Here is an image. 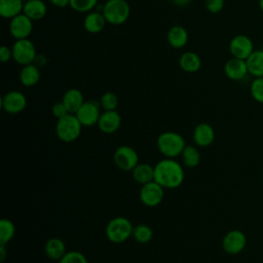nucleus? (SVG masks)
<instances>
[{"label": "nucleus", "instance_id": "nucleus-38", "mask_svg": "<svg viewBox=\"0 0 263 263\" xmlns=\"http://www.w3.org/2000/svg\"><path fill=\"white\" fill-rule=\"evenodd\" d=\"M191 1L192 0H172L174 5L179 8H184V7L188 6L191 3Z\"/></svg>", "mask_w": 263, "mask_h": 263}, {"label": "nucleus", "instance_id": "nucleus-27", "mask_svg": "<svg viewBox=\"0 0 263 263\" xmlns=\"http://www.w3.org/2000/svg\"><path fill=\"white\" fill-rule=\"evenodd\" d=\"M181 157L183 164L189 168L197 166L200 162V153L198 149L192 145H186L181 154Z\"/></svg>", "mask_w": 263, "mask_h": 263}, {"label": "nucleus", "instance_id": "nucleus-29", "mask_svg": "<svg viewBox=\"0 0 263 263\" xmlns=\"http://www.w3.org/2000/svg\"><path fill=\"white\" fill-rule=\"evenodd\" d=\"M15 234V226L8 219L0 221V245L8 243Z\"/></svg>", "mask_w": 263, "mask_h": 263}, {"label": "nucleus", "instance_id": "nucleus-15", "mask_svg": "<svg viewBox=\"0 0 263 263\" xmlns=\"http://www.w3.org/2000/svg\"><path fill=\"white\" fill-rule=\"evenodd\" d=\"M98 127L102 133L112 134L119 129L121 125V116L116 111H104L101 113V116L98 121Z\"/></svg>", "mask_w": 263, "mask_h": 263}, {"label": "nucleus", "instance_id": "nucleus-24", "mask_svg": "<svg viewBox=\"0 0 263 263\" xmlns=\"http://www.w3.org/2000/svg\"><path fill=\"white\" fill-rule=\"evenodd\" d=\"M180 68L187 73H195L201 67V60L199 55L193 51H186L181 54L179 59Z\"/></svg>", "mask_w": 263, "mask_h": 263}, {"label": "nucleus", "instance_id": "nucleus-28", "mask_svg": "<svg viewBox=\"0 0 263 263\" xmlns=\"http://www.w3.org/2000/svg\"><path fill=\"white\" fill-rule=\"evenodd\" d=\"M153 236V231L151 227L147 224H138L134 226L133 237L139 243H148Z\"/></svg>", "mask_w": 263, "mask_h": 263}, {"label": "nucleus", "instance_id": "nucleus-36", "mask_svg": "<svg viewBox=\"0 0 263 263\" xmlns=\"http://www.w3.org/2000/svg\"><path fill=\"white\" fill-rule=\"evenodd\" d=\"M12 59V49L6 45L1 46L0 48V61L2 63H6Z\"/></svg>", "mask_w": 263, "mask_h": 263}, {"label": "nucleus", "instance_id": "nucleus-8", "mask_svg": "<svg viewBox=\"0 0 263 263\" xmlns=\"http://www.w3.org/2000/svg\"><path fill=\"white\" fill-rule=\"evenodd\" d=\"M164 188L155 181L141 186L139 197L142 203L148 208L159 205L164 198Z\"/></svg>", "mask_w": 263, "mask_h": 263}, {"label": "nucleus", "instance_id": "nucleus-18", "mask_svg": "<svg viewBox=\"0 0 263 263\" xmlns=\"http://www.w3.org/2000/svg\"><path fill=\"white\" fill-rule=\"evenodd\" d=\"M106 24H107V21L103 12H99V11L88 12L83 20L84 30L90 34H98L102 32Z\"/></svg>", "mask_w": 263, "mask_h": 263}, {"label": "nucleus", "instance_id": "nucleus-5", "mask_svg": "<svg viewBox=\"0 0 263 263\" xmlns=\"http://www.w3.org/2000/svg\"><path fill=\"white\" fill-rule=\"evenodd\" d=\"M102 12L108 24L119 26L128 20L130 7L126 0H107Z\"/></svg>", "mask_w": 263, "mask_h": 263}, {"label": "nucleus", "instance_id": "nucleus-34", "mask_svg": "<svg viewBox=\"0 0 263 263\" xmlns=\"http://www.w3.org/2000/svg\"><path fill=\"white\" fill-rule=\"evenodd\" d=\"M205 8L211 13H219L225 6V0H205Z\"/></svg>", "mask_w": 263, "mask_h": 263}, {"label": "nucleus", "instance_id": "nucleus-9", "mask_svg": "<svg viewBox=\"0 0 263 263\" xmlns=\"http://www.w3.org/2000/svg\"><path fill=\"white\" fill-rule=\"evenodd\" d=\"M247 246V236L239 229H232L226 232L222 239V248L229 255H237L241 253Z\"/></svg>", "mask_w": 263, "mask_h": 263}, {"label": "nucleus", "instance_id": "nucleus-16", "mask_svg": "<svg viewBox=\"0 0 263 263\" xmlns=\"http://www.w3.org/2000/svg\"><path fill=\"white\" fill-rule=\"evenodd\" d=\"M192 138L196 146L209 147L215 140L214 127L206 122H201L194 127Z\"/></svg>", "mask_w": 263, "mask_h": 263}, {"label": "nucleus", "instance_id": "nucleus-2", "mask_svg": "<svg viewBox=\"0 0 263 263\" xmlns=\"http://www.w3.org/2000/svg\"><path fill=\"white\" fill-rule=\"evenodd\" d=\"M156 146L158 151L164 157L175 158L181 156L184 148L186 147V142L181 134L166 130L157 137Z\"/></svg>", "mask_w": 263, "mask_h": 263}, {"label": "nucleus", "instance_id": "nucleus-22", "mask_svg": "<svg viewBox=\"0 0 263 263\" xmlns=\"http://www.w3.org/2000/svg\"><path fill=\"white\" fill-rule=\"evenodd\" d=\"M62 102L66 106L69 113L75 114L84 103V98L82 92L79 89L70 88L64 93L62 98Z\"/></svg>", "mask_w": 263, "mask_h": 263}, {"label": "nucleus", "instance_id": "nucleus-33", "mask_svg": "<svg viewBox=\"0 0 263 263\" xmlns=\"http://www.w3.org/2000/svg\"><path fill=\"white\" fill-rule=\"evenodd\" d=\"M59 263H88L86 257L79 251H68Z\"/></svg>", "mask_w": 263, "mask_h": 263}, {"label": "nucleus", "instance_id": "nucleus-11", "mask_svg": "<svg viewBox=\"0 0 263 263\" xmlns=\"http://www.w3.org/2000/svg\"><path fill=\"white\" fill-rule=\"evenodd\" d=\"M9 33L15 40L27 39L33 31V21L21 13L9 20Z\"/></svg>", "mask_w": 263, "mask_h": 263}, {"label": "nucleus", "instance_id": "nucleus-12", "mask_svg": "<svg viewBox=\"0 0 263 263\" xmlns=\"http://www.w3.org/2000/svg\"><path fill=\"white\" fill-rule=\"evenodd\" d=\"M27 106L26 96L17 90L6 92L1 99V107L8 114H18Z\"/></svg>", "mask_w": 263, "mask_h": 263}, {"label": "nucleus", "instance_id": "nucleus-13", "mask_svg": "<svg viewBox=\"0 0 263 263\" xmlns=\"http://www.w3.org/2000/svg\"><path fill=\"white\" fill-rule=\"evenodd\" d=\"M254 50L252 39L246 35H236L229 42V51L234 58L247 60Z\"/></svg>", "mask_w": 263, "mask_h": 263}, {"label": "nucleus", "instance_id": "nucleus-23", "mask_svg": "<svg viewBox=\"0 0 263 263\" xmlns=\"http://www.w3.org/2000/svg\"><path fill=\"white\" fill-rule=\"evenodd\" d=\"M133 179L142 185H145L151 181H154V166H151L145 162H139L132 171Z\"/></svg>", "mask_w": 263, "mask_h": 263}, {"label": "nucleus", "instance_id": "nucleus-21", "mask_svg": "<svg viewBox=\"0 0 263 263\" xmlns=\"http://www.w3.org/2000/svg\"><path fill=\"white\" fill-rule=\"evenodd\" d=\"M44 252L48 259L59 262L68 252L65 242L58 237L49 238L44 246Z\"/></svg>", "mask_w": 263, "mask_h": 263}, {"label": "nucleus", "instance_id": "nucleus-1", "mask_svg": "<svg viewBox=\"0 0 263 263\" xmlns=\"http://www.w3.org/2000/svg\"><path fill=\"white\" fill-rule=\"evenodd\" d=\"M185 179V172L174 158H163L154 165V181L164 189L179 188Z\"/></svg>", "mask_w": 263, "mask_h": 263}, {"label": "nucleus", "instance_id": "nucleus-6", "mask_svg": "<svg viewBox=\"0 0 263 263\" xmlns=\"http://www.w3.org/2000/svg\"><path fill=\"white\" fill-rule=\"evenodd\" d=\"M12 60L22 66L35 63L37 58L36 47L34 43L29 39L15 40L12 47Z\"/></svg>", "mask_w": 263, "mask_h": 263}, {"label": "nucleus", "instance_id": "nucleus-3", "mask_svg": "<svg viewBox=\"0 0 263 263\" xmlns=\"http://www.w3.org/2000/svg\"><path fill=\"white\" fill-rule=\"evenodd\" d=\"M134 225L125 217H115L106 226V237L112 243H123L133 236Z\"/></svg>", "mask_w": 263, "mask_h": 263}, {"label": "nucleus", "instance_id": "nucleus-7", "mask_svg": "<svg viewBox=\"0 0 263 263\" xmlns=\"http://www.w3.org/2000/svg\"><path fill=\"white\" fill-rule=\"evenodd\" d=\"M113 162L120 171L132 172L139 163V155L129 146H119L113 153Z\"/></svg>", "mask_w": 263, "mask_h": 263}, {"label": "nucleus", "instance_id": "nucleus-39", "mask_svg": "<svg viewBox=\"0 0 263 263\" xmlns=\"http://www.w3.org/2000/svg\"><path fill=\"white\" fill-rule=\"evenodd\" d=\"M6 257V252H5V245H0V261L3 262Z\"/></svg>", "mask_w": 263, "mask_h": 263}, {"label": "nucleus", "instance_id": "nucleus-17", "mask_svg": "<svg viewBox=\"0 0 263 263\" xmlns=\"http://www.w3.org/2000/svg\"><path fill=\"white\" fill-rule=\"evenodd\" d=\"M166 39L168 44L176 49L183 48L189 39V34L187 30L181 25H175L170 28L166 34Z\"/></svg>", "mask_w": 263, "mask_h": 263}, {"label": "nucleus", "instance_id": "nucleus-25", "mask_svg": "<svg viewBox=\"0 0 263 263\" xmlns=\"http://www.w3.org/2000/svg\"><path fill=\"white\" fill-rule=\"evenodd\" d=\"M24 3L23 0H0V15L3 18L11 20L23 13Z\"/></svg>", "mask_w": 263, "mask_h": 263}, {"label": "nucleus", "instance_id": "nucleus-35", "mask_svg": "<svg viewBox=\"0 0 263 263\" xmlns=\"http://www.w3.org/2000/svg\"><path fill=\"white\" fill-rule=\"evenodd\" d=\"M51 111H52L53 116H54L57 119H59V118H61V117H63V116H65L66 114L69 113L68 110H67V108H66V106L64 105V103H63L62 101L54 103L53 106H52Z\"/></svg>", "mask_w": 263, "mask_h": 263}, {"label": "nucleus", "instance_id": "nucleus-10", "mask_svg": "<svg viewBox=\"0 0 263 263\" xmlns=\"http://www.w3.org/2000/svg\"><path fill=\"white\" fill-rule=\"evenodd\" d=\"M82 126H92L98 124L101 116V105L100 102L90 100L84 101L82 106L75 113Z\"/></svg>", "mask_w": 263, "mask_h": 263}, {"label": "nucleus", "instance_id": "nucleus-32", "mask_svg": "<svg viewBox=\"0 0 263 263\" xmlns=\"http://www.w3.org/2000/svg\"><path fill=\"white\" fill-rule=\"evenodd\" d=\"M250 93L256 102L263 104V77L254 78L250 85Z\"/></svg>", "mask_w": 263, "mask_h": 263}, {"label": "nucleus", "instance_id": "nucleus-19", "mask_svg": "<svg viewBox=\"0 0 263 263\" xmlns=\"http://www.w3.org/2000/svg\"><path fill=\"white\" fill-rule=\"evenodd\" d=\"M40 77H41L40 70L38 66L34 63L23 66L18 74L20 82L22 83V85L26 87H32L36 85L39 82Z\"/></svg>", "mask_w": 263, "mask_h": 263}, {"label": "nucleus", "instance_id": "nucleus-20", "mask_svg": "<svg viewBox=\"0 0 263 263\" xmlns=\"http://www.w3.org/2000/svg\"><path fill=\"white\" fill-rule=\"evenodd\" d=\"M46 12L47 7L45 2L42 0H27L24 3L23 13L33 22L42 20L46 15Z\"/></svg>", "mask_w": 263, "mask_h": 263}, {"label": "nucleus", "instance_id": "nucleus-31", "mask_svg": "<svg viewBox=\"0 0 263 263\" xmlns=\"http://www.w3.org/2000/svg\"><path fill=\"white\" fill-rule=\"evenodd\" d=\"M100 105L104 111L116 110L118 106V97L112 91L104 92L100 98Z\"/></svg>", "mask_w": 263, "mask_h": 263}, {"label": "nucleus", "instance_id": "nucleus-26", "mask_svg": "<svg viewBox=\"0 0 263 263\" xmlns=\"http://www.w3.org/2000/svg\"><path fill=\"white\" fill-rule=\"evenodd\" d=\"M249 74L256 77H263V49H255L246 60Z\"/></svg>", "mask_w": 263, "mask_h": 263}, {"label": "nucleus", "instance_id": "nucleus-30", "mask_svg": "<svg viewBox=\"0 0 263 263\" xmlns=\"http://www.w3.org/2000/svg\"><path fill=\"white\" fill-rule=\"evenodd\" d=\"M98 0H70V7L80 13L90 12L97 5Z\"/></svg>", "mask_w": 263, "mask_h": 263}, {"label": "nucleus", "instance_id": "nucleus-14", "mask_svg": "<svg viewBox=\"0 0 263 263\" xmlns=\"http://www.w3.org/2000/svg\"><path fill=\"white\" fill-rule=\"evenodd\" d=\"M224 74L226 75V77L234 81L243 79L249 74L246 60L234 57L230 58L226 61L224 65Z\"/></svg>", "mask_w": 263, "mask_h": 263}, {"label": "nucleus", "instance_id": "nucleus-40", "mask_svg": "<svg viewBox=\"0 0 263 263\" xmlns=\"http://www.w3.org/2000/svg\"><path fill=\"white\" fill-rule=\"evenodd\" d=\"M259 7L263 11V0H259Z\"/></svg>", "mask_w": 263, "mask_h": 263}, {"label": "nucleus", "instance_id": "nucleus-37", "mask_svg": "<svg viewBox=\"0 0 263 263\" xmlns=\"http://www.w3.org/2000/svg\"><path fill=\"white\" fill-rule=\"evenodd\" d=\"M50 3L57 7L64 8L66 6L70 5V0H49Z\"/></svg>", "mask_w": 263, "mask_h": 263}, {"label": "nucleus", "instance_id": "nucleus-4", "mask_svg": "<svg viewBox=\"0 0 263 263\" xmlns=\"http://www.w3.org/2000/svg\"><path fill=\"white\" fill-rule=\"evenodd\" d=\"M81 129L82 124L75 114L68 113L65 116L57 119L55 135L65 143H71L77 140L81 134Z\"/></svg>", "mask_w": 263, "mask_h": 263}]
</instances>
